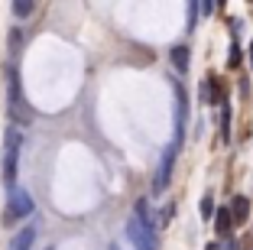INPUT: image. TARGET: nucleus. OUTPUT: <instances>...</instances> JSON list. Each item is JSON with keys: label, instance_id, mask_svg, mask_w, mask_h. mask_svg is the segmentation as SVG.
<instances>
[{"label": "nucleus", "instance_id": "1", "mask_svg": "<svg viewBox=\"0 0 253 250\" xmlns=\"http://www.w3.org/2000/svg\"><path fill=\"white\" fill-rule=\"evenodd\" d=\"M20 150H23V133H20V127H7V133H3V185H7L10 192H16Z\"/></svg>", "mask_w": 253, "mask_h": 250}, {"label": "nucleus", "instance_id": "2", "mask_svg": "<svg viewBox=\"0 0 253 250\" xmlns=\"http://www.w3.org/2000/svg\"><path fill=\"white\" fill-rule=\"evenodd\" d=\"M7 91H10V114H13V120L16 124H30L33 110L26 107V101H23V88H20L16 68H7Z\"/></svg>", "mask_w": 253, "mask_h": 250}, {"label": "nucleus", "instance_id": "3", "mask_svg": "<svg viewBox=\"0 0 253 250\" xmlns=\"http://www.w3.org/2000/svg\"><path fill=\"white\" fill-rule=\"evenodd\" d=\"M179 147H182V140L175 137L172 140V147L163 153V159H159V169H156V179H153V192H166L169 189V182H172V169H175V159H179Z\"/></svg>", "mask_w": 253, "mask_h": 250}, {"label": "nucleus", "instance_id": "4", "mask_svg": "<svg viewBox=\"0 0 253 250\" xmlns=\"http://www.w3.org/2000/svg\"><path fill=\"white\" fill-rule=\"evenodd\" d=\"M126 237L133 241L136 250H156V231L146 228L140 218H130V221H126Z\"/></svg>", "mask_w": 253, "mask_h": 250}, {"label": "nucleus", "instance_id": "5", "mask_svg": "<svg viewBox=\"0 0 253 250\" xmlns=\"http://www.w3.org/2000/svg\"><path fill=\"white\" fill-rule=\"evenodd\" d=\"M26 214H33V195L23 189L10 192V208L3 211V224H13V221L26 218Z\"/></svg>", "mask_w": 253, "mask_h": 250}, {"label": "nucleus", "instance_id": "6", "mask_svg": "<svg viewBox=\"0 0 253 250\" xmlns=\"http://www.w3.org/2000/svg\"><path fill=\"white\" fill-rule=\"evenodd\" d=\"M198 95H201V101H205V104H221V101H224V95H221V81H217L214 75H208V78L201 81Z\"/></svg>", "mask_w": 253, "mask_h": 250}, {"label": "nucleus", "instance_id": "7", "mask_svg": "<svg viewBox=\"0 0 253 250\" xmlns=\"http://www.w3.org/2000/svg\"><path fill=\"white\" fill-rule=\"evenodd\" d=\"M33 241H36V228H33V224H26V228H20L13 234V241H10L7 250H33Z\"/></svg>", "mask_w": 253, "mask_h": 250}, {"label": "nucleus", "instance_id": "8", "mask_svg": "<svg viewBox=\"0 0 253 250\" xmlns=\"http://www.w3.org/2000/svg\"><path fill=\"white\" fill-rule=\"evenodd\" d=\"M231 214H234V224H244V221L250 218V199H247V195H234Z\"/></svg>", "mask_w": 253, "mask_h": 250}, {"label": "nucleus", "instance_id": "9", "mask_svg": "<svg viewBox=\"0 0 253 250\" xmlns=\"http://www.w3.org/2000/svg\"><path fill=\"white\" fill-rule=\"evenodd\" d=\"M214 224H217V234H221V237H231V228H234V214H231V208H217Z\"/></svg>", "mask_w": 253, "mask_h": 250}, {"label": "nucleus", "instance_id": "10", "mask_svg": "<svg viewBox=\"0 0 253 250\" xmlns=\"http://www.w3.org/2000/svg\"><path fill=\"white\" fill-rule=\"evenodd\" d=\"M188 62H192L188 46H175V49H172V65L179 68V72H188Z\"/></svg>", "mask_w": 253, "mask_h": 250}, {"label": "nucleus", "instance_id": "11", "mask_svg": "<svg viewBox=\"0 0 253 250\" xmlns=\"http://www.w3.org/2000/svg\"><path fill=\"white\" fill-rule=\"evenodd\" d=\"M33 10H36V3H30V0H20V3H13V13L20 16V20L33 16Z\"/></svg>", "mask_w": 253, "mask_h": 250}, {"label": "nucleus", "instance_id": "12", "mask_svg": "<svg viewBox=\"0 0 253 250\" xmlns=\"http://www.w3.org/2000/svg\"><path fill=\"white\" fill-rule=\"evenodd\" d=\"M221 137L224 140L231 137V107H224V114H221Z\"/></svg>", "mask_w": 253, "mask_h": 250}, {"label": "nucleus", "instance_id": "13", "mask_svg": "<svg viewBox=\"0 0 253 250\" xmlns=\"http://www.w3.org/2000/svg\"><path fill=\"white\" fill-rule=\"evenodd\" d=\"M211 214H217L214 211V199H211V195H205V199H201V218H211Z\"/></svg>", "mask_w": 253, "mask_h": 250}, {"label": "nucleus", "instance_id": "14", "mask_svg": "<svg viewBox=\"0 0 253 250\" xmlns=\"http://www.w3.org/2000/svg\"><path fill=\"white\" fill-rule=\"evenodd\" d=\"M227 65L237 68L240 65V46H231V55H227Z\"/></svg>", "mask_w": 253, "mask_h": 250}, {"label": "nucleus", "instance_id": "15", "mask_svg": "<svg viewBox=\"0 0 253 250\" xmlns=\"http://www.w3.org/2000/svg\"><path fill=\"white\" fill-rule=\"evenodd\" d=\"M10 46H13V49H10V52H13V55H20V46H23V39H20V33H10Z\"/></svg>", "mask_w": 253, "mask_h": 250}, {"label": "nucleus", "instance_id": "16", "mask_svg": "<svg viewBox=\"0 0 253 250\" xmlns=\"http://www.w3.org/2000/svg\"><path fill=\"white\" fill-rule=\"evenodd\" d=\"M250 62H253V46H250Z\"/></svg>", "mask_w": 253, "mask_h": 250}]
</instances>
